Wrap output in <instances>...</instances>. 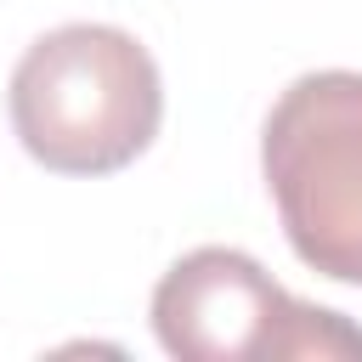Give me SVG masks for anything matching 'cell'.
Instances as JSON below:
<instances>
[{
	"mask_svg": "<svg viewBox=\"0 0 362 362\" xmlns=\"http://www.w3.org/2000/svg\"><path fill=\"white\" fill-rule=\"evenodd\" d=\"M164 119L153 51L113 23H62L11 68V130L57 175H107L141 158Z\"/></svg>",
	"mask_w": 362,
	"mask_h": 362,
	"instance_id": "6da1fadb",
	"label": "cell"
},
{
	"mask_svg": "<svg viewBox=\"0 0 362 362\" xmlns=\"http://www.w3.org/2000/svg\"><path fill=\"white\" fill-rule=\"evenodd\" d=\"M153 334L175 362H345L362 328L328 305L294 300L255 255L204 243L153 288Z\"/></svg>",
	"mask_w": 362,
	"mask_h": 362,
	"instance_id": "3957f363",
	"label": "cell"
},
{
	"mask_svg": "<svg viewBox=\"0 0 362 362\" xmlns=\"http://www.w3.org/2000/svg\"><path fill=\"white\" fill-rule=\"evenodd\" d=\"M260 170L288 249L317 277L362 288V74H300L266 113Z\"/></svg>",
	"mask_w": 362,
	"mask_h": 362,
	"instance_id": "7a4b0ae2",
	"label": "cell"
}]
</instances>
